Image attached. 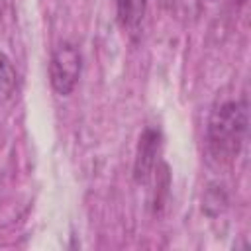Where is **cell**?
<instances>
[{
  "instance_id": "obj_1",
  "label": "cell",
  "mask_w": 251,
  "mask_h": 251,
  "mask_svg": "<svg viewBox=\"0 0 251 251\" xmlns=\"http://www.w3.org/2000/svg\"><path fill=\"white\" fill-rule=\"evenodd\" d=\"M247 133V106L243 102L220 104L208 120V149L210 155L222 163L233 161L243 145Z\"/></svg>"
},
{
  "instance_id": "obj_3",
  "label": "cell",
  "mask_w": 251,
  "mask_h": 251,
  "mask_svg": "<svg viewBox=\"0 0 251 251\" xmlns=\"http://www.w3.org/2000/svg\"><path fill=\"white\" fill-rule=\"evenodd\" d=\"M159 151H161V133L157 129L147 127L139 137L137 157L133 165V176L137 182H147L153 176L159 161Z\"/></svg>"
},
{
  "instance_id": "obj_5",
  "label": "cell",
  "mask_w": 251,
  "mask_h": 251,
  "mask_svg": "<svg viewBox=\"0 0 251 251\" xmlns=\"http://www.w3.org/2000/svg\"><path fill=\"white\" fill-rule=\"evenodd\" d=\"M16 71L12 67V61L0 53V102L10 100L16 92Z\"/></svg>"
},
{
  "instance_id": "obj_4",
  "label": "cell",
  "mask_w": 251,
  "mask_h": 251,
  "mask_svg": "<svg viewBox=\"0 0 251 251\" xmlns=\"http://www.w3.org/2000/svg\"><path fill=\"white\" fill-rule=\"evenodd\" d=\"M118 8V22L124 29L135 31L145 16L147 10V0H116Z\"/></svg>"
},
{
  "instance_id": "obj_2",
  "label": "cell",
  "mask_w": 251,
  "mask_h": 251,
  "mask_svg": "<svg viewBox=\"0 0 251 251\" xmlns=\"http://www.w3.org/2000/svg\"><path fill=\"white\" fill-rule=\"evenodd\" d=\"M80 69H82V57L78 49L73 43H61L55 49L49 63V78L53 90L61 96H69L78 82Z\"/></svg>"
}]
</instances>
